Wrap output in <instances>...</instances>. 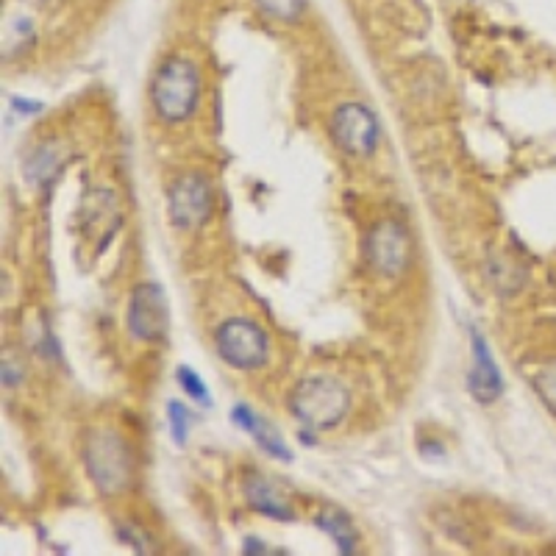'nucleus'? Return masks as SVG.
<instances>
[{
    "label": "nucleus",
    "mask_w": 556,
    "mask_h": 556,
    "mask_svg": "<svg viewBox=\"0 0 556 556\" xmlns=\"http://www.w3.org/2000/svg\"><path fill=\"white\" fill-rule=\"evenodd\" d=\"M198 95H201L198 67L187 56L165 59L151 84V103L156 108V115L165 123L187 120L198 106Z\"/></svg>",
    "instance_id": "nucleus-1"
},
{
    "label": "nucleus",
    "mask_w": 556,
    "mask_h": 556,
    "mask_svg": "<svg viewBox=\"0 0 556 556\" xmlns=\"http://www.w3.org/2000/svg\"><path fill=\"white\" fill-rule=\"evenodd\" d=\"M84 462L95 487L106 495L128 490L131 485V454L128 445L115 431H98L84 445Z\"/></svg>",
    "instance_id": "nucleus-2"
},
{
    "label": "nucleus",
    "mask_w": 556,
    "mask_h": 556,
    "mask_svg": "<svg viewBox=\"0 0 556 556\" xmlns=\"http://www.w3.org/2000/svg\"><path fill=\"white\" fill-rule=\"evenodd\" d=\"M289 403L295 418L309 429H331L343 420L348 410V395L340 382L328 376H312L295 387Z\"/></svg>",
    "instance_id": "nucleus-3"
},
{
    "label": "nucleus",
    "mask_w": 556,
    "mask_h": 556,
    "mask_svg": "<svg viewBox=\"0 0 556 556\" xmlns=\"http://www.w3.org/2000/svg\"><path fill=\"white\" fill-rule=\"evenodd\" d=\"M214 340H217L220 356L231 367H240V370L262 367L268 362V353H270V343L265 337V331L253 320H245V317L226 320L217 328Z\"/></svg>",
    "instance_id": "nucleus-4"
},
{
    "label": "nucleus",
    "mask_w": 556,
    "mask_h": 556,
    "mask_svg": "<svg viewBox=\"0 0 556 556\" xmlns=\"http://www.w3.org/2000/svg\"><path fill=\"white\" fill-rule=\"evenodd\" d=\"M212 184L201 173H187L181 175L170 193H167V206H170V220L178 229H198L212 214Z\"/></svg>",
    "instance_id": "nucleus-5"
},
{
    "label": "nucleus",
    "mask_w": 556,
    "mask_h": 556,
    "mask_svg": "<svg viewBox=\"0 0 556 556\" xmlns=\"http://www.w3.org/2000/svg\"><path fill=\"white\" fill-rule=\"evenodd\" d=\"M331 137L345 154L370 156L379 145V123L373 111L362 103H345L331 120Z\"/></svg>",
    "instance_id": "nucleus-6"
},
{
    "label": "nucleus",
    "mask_w": 556,
    "mask_h": 556,
    "mask_svg": "<svg viewBox=\"0 0 556 556\" xmlns=\"http://www.w3.org/2000/svg\"><path fill=\"white\" fill-rule=\"evenodd\" d=\"M412 256V242L403 226H398L395 220H384L370 231L367 237V262L373 265L376 273L382 276H401L410 265Z\"/></svg>",
    "instance_id": "nucleus-7"
},
{
    "label": "nucleus",
    "mask_w": 556,
    "mask_h": 556,
    "mask_svg": "<svg viewBox=\"0 0 556 556\" xmlns=\"http://www.w3.org/2000/svg\"><path fill=\"white\" fill-rule=\"evenodd\" d=\"M167 304L156 284H139L134 289L131 309H128V328L137 340L154 343L162 340L167 331Z\"/></svg>",
    "instance_id": "nucleus-8"
},
{
    "label": "nucleus",
    "mask_w": 556,
    "mask_h": 556,
    "mask_svg": "<svg viewBox=\"0 0 556 556\" xmlns=\"http://www.w3.org/2000/svg\"><path fill=\"white\" fill-rule=\"evenodd\" d=\"M501 373L493 362V353L487 348V343L473 334V370H470V392L481 401V403H490L501 395Z\"/></svg>",
    "instance_id": "nucleus-9"
},
{
    "label": "nucleus",
    "mask_w": 556,
    "mask_h": 556,
    "mask_svg": "<svg viewBox=\"0 0 556 556\" xmlns=\"http://www.w3.org/2000/svg\"><path fill=\"white\" fill-rule=\"evenodd\" d=\"M231 420H234L237 426H242L245 431H250V437H253L259 445H262L265 451H270V454H276V457H281V459H289L287 445L281 442V437L276 434V429H273L268 420L259 418L256 412H250L248 406H237V410L231 412Z\"/></svg>",
    "instance_id": "nucleus-10"
},
{
    "label": "nucleus",
    "mask_w": 556,
    "mask_h": 556,
    "mask_svg": "<svg viewBox=\"0 0 556 556\" xmlns=\"http://www.w3.org/2000/svg\"><path fill=\"white\" fill-rule=\"evenodd\" d=\"M245 495H248V504H250L256 512H265V514H270V517H281V521H289V517H292V512H289V506L284 504V498L276 495L273 487L265 485V481L259 478V476H253L248 485H245Z\"/></svg>",
    "instance_id": "nucleus-11"
},
{
    "label": "nucleus",
    "mask_w": 556,
    "mask_h": 556,
    "mask_svg": "<svg viewBox=\"0 0 556 556\" xmlns=\"http://www.w3.org/2000/svg\"><path fill=\"white\" fill-rule=\"evenodd\" d=\"M253 4L262 14L281 20V23H295L306 12V0H253Z\"/></svg>",
    "instance_id": "nucleus-12"
},
{
    "label": "nucleus",
    "mask_w": 556,
    "mask_h": 556,
    "mask_svg": "<svg viewBox=\"0 0 556 556\" xmlns=\"http://www.w3.org/2000/svg\"><path fill=\"white\" fill-rule=\"evenodd\" d=\"M320 529H325L334 540L340 542V551H351L353 545V532L343 514H320Z\"/></svg>",
    "instance_id": "nucleus-13"
},
{
    "label": "nucleus",
    "mask_w": 556,
    "mask_h": 556,
    "mask_svg": "<svg viewBox=\"0 0 556 556\" xmlns=\"http://www.w3.org/2000/svg\"><path fill=\"white\" fill-rule=\"evenodd\" d=\"M167 418H170V429H173V437H175V442L181 445L184 442V437H187V426H190V412L184 410V406L178 403V401H170L167 403Z\"/></svg>",
    "instance_id": "nucleus-14"
},
{
    "label": "nucleus",
    "mask_w": 556,
    "mask_h": 556,
    "mask_svg": "<svg viewBox=\"0 0 556 556\" xmlns=\"http://www.w3.org/2000/svg\"><path fill=\"white\" fill-rule=\"evenodd\" d=\"M178 382H181V387L187 390V392H190V395H193L195 401H201V403H209V398H206V392H203L206 387L201 384V379H198V376L193 373L190 367H181V370H178Z\"/></svg>",
    "instance_id": "nucleus-15"
}]
</instances>
